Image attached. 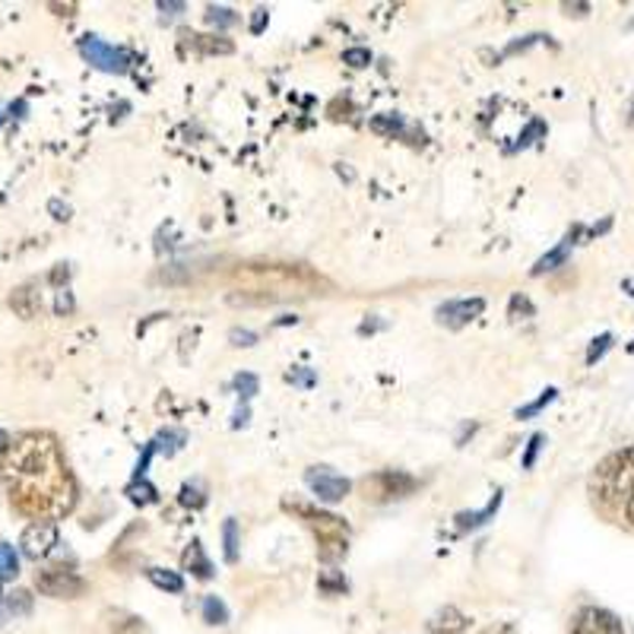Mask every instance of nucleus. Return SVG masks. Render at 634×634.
<instances>
[{
	"instance_id": "f257e3e1",
	"label": "nucleus",
	"mask_w": 634,
	"mask_h": 634,
	"mask_svg": "<svg viewBox=\"0 0 634 634\" xmlns=\"http://www.w3.org/2000/svg\"><path fill=\"white\" fill-rule=\"evenodd\" d=\"M3 486L10 504L35 521L60 518L77 501V482L52 435L29 432L16 438L3 457Z\"/></svg>"
},
{
	"instance_id": "f03ea898",
	"label": "nucleus",
	"mask_w": 634,
	"mask_h": 634,
	"mask_svg": "<svg viewBox=\"0 0 634 634\" xmlns=\"http://www.w3.org/2000/svg\"><path fill=\"white\" fill-rule=\"evenodd\" d=\"M232 282L242 286V292H254L251 302H279L327 289V282L304 264H242Z\"/></svg>"
},
{
	"instance_id": "7ed1b4c3",
	"label": "nucleus",
	"mask_w": 634,
	"mask_h": 634,
	"mask_svg": "<svg viewBox=\"0 0 634 634\" xmlns=\"http://www.w3.org/2000/svg\"><path fill=\"white\" fill-rule=\"evenodd\" d=\"M587 489H590L593 504L603 514H615V508L622 501L629 504V498L634 492V444L622 447V451H612L609 457H603L597 464V469H593Z\"/></svg>"
},
{
	"instance_id": "20e7f679",
	"label": "nucleus",
	"mask_w": 634,
	"mask_h": 634,
	"mask_svg": "<svg viewBox=\"0 0 634 634\" xmlns=\"http://www.w3.org/2000/svg\"><path fill=\"white\" fill-rule=\"evenodd\" d=\"M286 508L296 511L302 518V524L314 530L318 558L324 565H336L340 558H346V552H349V524L346 521H340L336 514H327V511H318L311 504H302V501H286Z\"/></svg>"
},
{
	"instance_id": "39448f33",
	"label": "nucleus",
	"mask_w": 634,
	"mask_h": 634,
	"mask_svg": "<svg viewBox=\"0 0 634 634\" xmlns=\"http://www.w3.org/2000/svg\"><path fill=\"white\" fill-rule=\"evenodd\" d=\"M413 489L415 479L410 472H400V469H381V472H375V476H368L362 482V496H365V501H375V504L410 496Z\"/></svg>"
},
{
	"instance_id": "423d86ee",
	"label": "nucleus",
	"mask_w": 634,
	"mask_h": 634,
	"mask_svg": "<svg viewBox=\"0 0 634 634\" xmlns=\"http://www.w3.org/2000/svg\"><path fill=\"white\" fill-rule=\"evenodd\" d=\"M35 587H38V593L55 597V600H77L86 593V580L77 571L60 568V565L35 571Z\"/></svg>"
},
{
	"instance_id": "0eeeda50",
	"label": "nucleus",
	"mask_w": 634,
	"mask_h": 634,
	"mask_svg": "<svg viewBox=\"0 0 634 634\" xmlns=\"http://www.w3.org/2000/svg\"><path fill=\"white\" fill-rule=\"evenodd\" d=\"M80 55H84L92 67L105 70V74H124V70L131 67L127 52H121V48H114V45H105V42L96 38V35H84V38H80Z\"/></svg>"
},
{
	"instance_id": "6e6552de",
	"label": "nucleus",
	"mask_w": 634,
	"mask_h": 634,
	"mask_svg": "<svg viewBox=\"0 0 634 634\" xmlns=\"http://www.w3.org/2000/svg\"><path fill=\"white\" fill-rule=\"evenodd\" d=\"M304 482H308V489L314 492L318 501H324V504H336V501H343V498L349 496V479L346 476H340V472H333L331 467H311L304 472Z\"/></svg>"
},
{
	"instance_id": "1a4fd4ad",
	"label": "nucleus",
	"mask_w": 634,
	"mask_h": 634,
	"mask_svg": "<svg viewBox=\"0 0 634 634\" xmlns=\"http://www.w3.org/2000/svg\"><path fill=\"white\" fill-rule=\"evenodd\" d=\"M571 634H625L622 619L603 607H583L571 622Z\"/></svg>"
},
{
	"instance_id": "9d476101",
	"label": "nucleus",
	"mask_w": 634,
	"mask_h": 634,
	"mask_svg": "<svg viewBox=\"0 0 634 634\" xmlns=\"http://www.w3.org/2000/svg\"><path fill=\"white\" fill-rule=\"evenodd\" d=\"M20 546H23V555L32 558V561L45 558V555L57 546L55 521H35V524H29L23 540H20Z\"/></svg>"
},
{
	"instance_id": "9b49d317",
	"label": "nucleus",
	"mask_w": 634,
	"mask_h": 634,
	"mask_svg": "<svg viewBox=\"0 0 634 634\" xmlns=\"http://www.w3.org/2000/svg\"><path fill=\"white\" fill-rule=\"evenodd\" d=\"M482 311H486L482 299H460V302L442 304V308H438V321L457 331V327H467L469 321H476Z\"/></svg>"
},
{
	"instance_id": "f8f14e48",
	"label": "nucleus",
	"mask_w": 634,
	"mask_h": 634,
	"mask_svg": "<svg viewBox=\"0 0 634 634\" xmlns=\"http://www.w3.org/2000/svg\"><path fill=\"white\" fill-rule=\"evenodd\" d=\"M467 625L469 619L457 607H442L429 622H425L429 634H460L467 632Z\"/></svg>"
},
{
	"instance_id": "ddd939ff",
	"label": "nucleus",
	"mask_w": 634,
	"mask_h": 634,
	"mask_svg": "<svg viewBox=\"0 0 634 634\" xmlns=\"http://www.w3.org/2000/svg\"><path fill=\"white\" fill-rule=\"evenodd\" d=\"M580 232H583V229L575 225V229H571L561 242H558V248H552L546 257H540V260H536V267H533V276H543V274H549V270H555V267H561V264H565V257H568L571 248L578 245Z\"/></svg>"
},
{
	"instance_id": "4468645a",
	"label": "nucleus",
	"mask_w": 634,
	"mask_h": 634,
	"mask_svg": "<svg viewBox=\"0 0 634 634\" xmlns=\"http://www.w3.org/2000/svg\"><path fill=\"white\" fill-rule=\"evenodd\" d=\"M10 308L23 318V321H32L35 314H38V292H35V286H20V289H13V296H10Z\"/></svg>"
},
{
	"instance_id": "2eb2a0df",
	"label": "nucleus",
	"mask_w": 634,
	"mask_h": 634,
	"mask_svg": "<svg viewBox=\"0 0 634 634\" xmlns=\"http://www.w3.org/2000/svg\"><path fill=\"white\" fill-rule=\"evenodd\" d=\"M181 42L191 45L193 52H203V55H232V42L216 38V35H193V32H181Z\"/></svg>"
},
{
	"instance_id": "dca6fc26",
	"label": "nucleus",
	"mask_w": 634,
	"mask_h": 634,
	"mask_svg": "<svg viewBox=\"0 0 634 634\" xmlns=\"http://www.w3.org/2000/svg\"><path fill=\"white\" fill-rule=\"evenodd\" d=\"M498 508H501V492H496L492 501H489L482 511H464V514H457V526H460V530H476V526L489 524L498 514Z\"/></svg>"
},
{
	"instance_id": "f3484780",
	"label": "nucleus",
	"mask_w": 634,
	"mask_h": 634,
	"mask_svg": "<svg viewBox=\"0 0 634 634\" xmlns=\"http://www.w3.org/2000/svg\"><path fill=\"white\" fill-rule=\"evenodd\" d=\"M181 561H185V568L193 571L197 578H203V580L213 578V565L207 561V555H203V549H200V543H191V549L185 552V558H181Z\"/></svg>"
},
{
	"instance_id": "a211bd4d",
	"label": "nucleus",
	"mask_w": 634,
	"mask_h": 634,
	"mask_svg": "<svg viewBox=\"0 0 634 634\" xmlns=\"http://www.w3.org/2000/svg\"><path fill=\"white\" fill-rule=\"evenodd\" d=\"M146 578L153 580L159 590H166V593H181L185 590V578L178 571H168V568H149Z\"/></svg>"
},
{
	"instance_id": "6ab92c4d",
	"label": "nucleus",
	"mask_w": 634,
	"mask_h": 634,
	"mask_svg": "<svg viewBox=\"0 0 634 634\" xmlns=\"http://www.w3.org/2000/svg\"><path fill=\"white\" fill-rule=\"evenodd\" d=\"M222 546H225V561L235 565V561H238V546H242V540H238V524H235L232 518L222 524Z\"/></svg>"
},
{
	"instance_id": "aec40b11",
	"label": "nucleus",
	"mask_w": 634,
	"mask_h": 634,
	"mask_svg": "<svg viewBox=\"0 0 634 634\" xmlns=\"http://www.w3.org/2000/svg\"><path fill=\"white\" fill-rule=\"evenodd\" d=\"M203 622L207 625H225L229 622V609H225L220 597H207L203 600Z\"/></svg>"
},
{
	"instance_id": "412c9836",
	"label": "nucleus",
	"mask_w": 634,
	"mask_h": 634,
	"mask_svg": "<svg viewBox=\"0 0 634 634\" xmlns=\"http://www.w3.org/2000/svg\"><path fill=\"white\" fill-rule=\"evenodd\" d=\"M118 622H111V634H146V625L137 615H127V612H114Z\"/></svg>"
},
{
	"instance_id": "4be33fe9",
	"label": "nucleus",
	"mask_w": 634,
	"mask_h": 634,
	"mask_svg": "<svg viewBox=\"0 0 634 634\" xmlns=\"http://www.w3.org/2000/svg\"><path fill=\"white\" fill-rule=\"evenodd\" d=\"M207 23L216 29H232L238 26V13L229 7H207Z\"/></svg>"
},
{
	"instance_id": "5701e85b",
	"label": "nucleus",
	"mask_w": 634,
	"mask_h": 634,
	"mask_svg": "<svg viewBox=\"0 0 634 634\" xmlns=\"http://www.w3.org/2000/svg\"><path fill=\"white\" fill-rule=\"evenodd\" d=\"M371 131H375V134H387V137L403 134V118H400V114H378V118L371 121Z\"/></svg>"
},
{
	"instance_id": "b1692460",
	"label": "nucleus",
	"mask_w": 634,
	"mask_h": 634,
	"mask_svg": "<svg viewBox=\"0 0 634 634\" xmlns=\"http://www.w3.org/2000/svg\"><path fill=\"white\" fill-rule=\"evenodd\" d=\"M20 575V558L13 546H0V580H13Z\"/></svg>"
},
{
	"instance_id": "393cba45",
	"label": "nucleus",
	"mask_w": 634,
	"mask_h": 634,
	"mask_svg": "<svg viewBox=\"0 0 634 634\" xmlns=\"http://www.w3.org/2000/svg\"><path fill=\"white\" fill-rule=\"evenodd\" d=\"M127 496H131V501H134V504H153V501H156V489H153V486H149V482H146V479H140V482H131V486H127Z\"/></svg>"
},
{
	"instance_id": "a878e982",
	"label": "nucleus",
	"mask_w": 634,
	"mask_h": 634,
	"mask_svg": "<svg viewBox=\"0 0 634 634\" xmlns=\"http://www.w3.org/2000/svg\"><path fill=\"white\" fill-rule=\"evenodd\" d=\"M555 393H558L555 387H549V390H543V397H536L533 403H526V407H521V410H518V419H533V415L540 413V410H546L552 400H555Z\"/></svg>"
},
{
	"instance_id": "bb28decb",
	"label": "nucleus",
	"mask_w": 634,
	"mask_h": 634,
	"mask_svg": "<svg viewBox=\"0 0 634 634\" xmlns=\"http://www.w3.org/2000/svg\"><path fill=\"white\" fill-rule=\"evenodd\" d=\"M29 609H32V597L26 590H13L10 600H7V612L10 615H29Z\"/></svg>"
},
{
	"instance_id": "cd10ccee",
	"label": "nucleus",
	"mask_w": 634,
	"mask_h": 634,
	"mask_svg": "<svg viewBox=\"0 0 634 634\" xmlns=\"http://www.w3.org/2000/svg\"><path fill=\"white\" fill-rule=\"evenodd\" d=\"M318 590L327 593V597L346 593V578H340V575H321V578H318Z\"/></svg>"
},
{
	"instance_id": "c85d7f7f",
	"label": "nucleus",
	"mask_w": 634,
	"mask_h": 634,
	"mask_svg": "<svg viewBox=\"0 0 634 634\" xmlns=\"http://www.w3.org/2000/svg\"><path fill=\"white\" fill-rule=\"evenodd\" d=\"M612 346V333H603V336H597L593 340V346L587 349V365H597V362L607 356V349Z\"/></svg>"
},
{
	"instance_id": "c756f323",
	"label": "nucleus",
	"mask_w": 634,
	"mask_h": 634,
	"mask_svg": "<svg viewBox=\"0 0 634 634\" xmlns=\"http://www.w3.org/2000/svg\"><path fill=\"white\" fill-rule=\"evenodd\" d=\"M343 64H349V67L362 70V67L371 64V52H368V48H346V52H343Z\"/></svg>"
},
{
	"instance_id": "7c9ffc66",
	"label": "nucleus",
	"mask_w": 634,
	"mask_h": 634,
	"mask_svg": "<svg viewBox=\"0 0 634 634\" xmlns=\"http://www.w3.org/2000/svg\"><path fill=\"white\" fill-rule=\"evenodd\" d=\"M546 444V435H533L530 442H526V454H524V469H533L536 464V454H540V447Z\"/></svg>"
},
{
	"instance_id": "2f4dec72",
	"label": "nucleus",
	"mask_w": 634,
	"mask_h": 634,
	"mask_svg": "<svg viewBox=\"0 0 634 634\" xmlns=\"http://www.w3.org/2000/svg\"><path fill=\"white\" fill-rule=\"evenodd\" d=\"M235 387H238V390H242V397L248 400V397L257 393V378H254V375H238V378H235Z\"/></svg>"
},
{
	"instance_id": "473e14b6",
	"label": "nucleus",
	"mask_w": 634,
	"mask_h": 634,
	"mask_svg": "<svg viewBox=\"0 0 634 634\" xmlns=\"http://www.w3.org/2000/svg\"><path fill=\"white\" fill-rule=\"evenodd\" d=\"M518 314H533V304L526 302L524 296H514V299H511V318H518Z\"/></svg>"
},
{
	"instance_id": "72a5a7b5",
	"label": "nucleus",
	"mask_w": 634,
	"mask_h": 634,
	"mask_svg": "<svg viewBox=\"0 0 634 634\" xmlns=\"http://www.w3.org/2000/svg\"><path fill=\"white\" fill-rule=\"evenodd\" d=\"M229 340H232L235 346H254V343H257V336L251 331H232L229 333Z\"/></svg>"
},
{
	"instance_id": "f704fd0d",
	"label": "nucleus",
	"mask_w": 634,
	"mask_h": 634,
	"mask_svg": "<svg viewBox=\"0 0 634 634\" xmlns=\"http://www.w3.org/2000/svg\"><path fill=\"white\" fill-rule=\"evenodd\" d=\"M264 26H267V10H264V7H257V10H254V16H251V32L257 35V32H264Z\"/></svg>"
},
{
	"instance_id": "c9c22d12",
	"label": "nucleus",
	"mask_w": 634,
	"mask_h": 634,
	"mask_svg": "<svg viewBox=\"0 0 634 634\" xmlns=\"http://www.w3.org/2000/svg\"><path fill=\"white\" fill-rule=\"evenodd\" d=\"M70 308H74V299H70V292H67V289H60V292H57L55 311H57V314H67Z\"/></svg>"
},
{
	"instance_id": "e433bc0d",
	"label": "nucleus",
	"mask_w": 634,
	"mask_h": 634,
	"mask_svg": "<svg viewBox=\"0 0 634 634\" xmlns=\"http://www.w3.org/2000/svg\"><path fill=\"white\" fill-rule=\"evenodd\" d=\"M181 501H185V504H193V508H200V504H203V496H200L197 489H191V486H185V489H181Z\"/></svg>"
},
{
	"instance_id": "4c0bfd02",
	"label": "nucleus",
	"mask_w": 634,
	"mask_h": 634,
	"mask_svg": "<svg viewBox=\"0 0 634 634\" xmlns=\"http://www.w3.org/2000/svg\"><path fill=\"white\" fill-rule=\"evenodd\" d=\"M159 10L168 13V16H178V13H185V3H175V0H163L159 3Z\"/></svg>"
},
{
	"instance_id": "58836bf2",
	"label": "nucleus",
	"mask_w": 634,
	"mask_h": 634,
	"mask_svg": "<svg viewBox=\"0 0 634 634\" xmlns=\"http://www.w3.org/2000/svg\"><path fill=\"white\" fill-rule=\"evenodd\" d=\"M561 10H565L568 16H583V13L590 10V3H561Z\"/></svg>"
},
{
	"instance_id": "ea45409f",
	"label": "nucleus",
	"mask_w": 634,
	"mask_h": 634,
	"mask_svg": "<svg viewBox=\"0 0 634 634\" xmlns=\"http://www.w3.org/2000/svg\"><path fill=\"white\" fill-rule=\"evenodd\" d=\"M289 381H292V385L311 387L314 385V375H304V371H289Z\"/></svg>"
},
{
	"instance_id": "a19ab883",
	"label": "nucleus",
	"mask_w": 634,
	"mask_h": 634,
	"mask_svg": "<svg viewBox=\"0 0 634 634\" xmlns=\"http://www.w3.org/2000/svg\"><path fill=\"white\" fill-rule=\"evenodd\" d=\"M479 634H514V629L511 625H492V629H486V632Z\"/></svg>"
},
{
	"instance_id": "79ce46f5",
	"label": "nucleus",
	"mask_w": 634,
	"mask_h": 634,
	"mask_svg": "<svg viewBox=\"0 0 634 634\" xmlns=\"http://www.w3.org/2000/svg\"><path fill=\"white\" fill-rule=\"evenodd\" d=\"M10 447H13V438H10L7 432H0V454H3V451H10Z\"/></svg>"
},
{
	"instance_id": "37998d69",
	"label": "nucleus",
	"mask_w": 634,
	"mask_h": 634,
	"mask_svg": "<svg viewBox=\"0 0 634 634\" xmlns=\"http://www.w3.org/2000/svg\"><path fill=\"white\" fill-rule=\"evenodd\" d=\"M625 518H629V524L634 526V492L632 498H629V504H625Z\"/></svg>"
},
{
	"instance_id": "c03bdc74",
	"label": "nucleus",
	"mask_w": 634,
	"mask_h": 634,
	"mask_svg": "<svg viewBox=\"0 0 634 634\" xmlns=\"http://www.w3.org/2000/svg\"><path fill=\"white\" fill-rule=\"evenodd\" d=\"M629 353H634V343H632V346H629Z\"/></svg>"
}]
</instances>
